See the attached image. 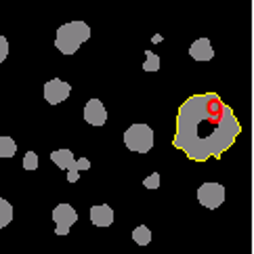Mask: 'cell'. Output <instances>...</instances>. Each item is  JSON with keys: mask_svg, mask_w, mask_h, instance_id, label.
<instances>
[{"mask_svg": "<svg viewBox=\"0 0 254 254\" xmlns=\"http://www.w3.org/2000/svg\"><path fill=\"white\" fill-rule=\"evenodd\" d=\"M240 130L242 126L233 110L219 95H193L179 110L175 147L185 151L189 160L206 162L229 149Z\"/></svg>", "mask_w": 254, "mask_h": 254, "instance_id": "obj_1", "label": "cell"}, {"mask_svg": "<svg viewBox=\"0 0 254 254\" xmlns=\"http://www.w3.org/2000/svg\"><path fill=\"white\" fill-rule=\"evenodd\" d=\"M197 199L202 206L214 210L225 202V187L221 183H204L197 189Z\"/></svg>", "mask_w": 254, "mask_h": 254, "instance_id": "obj_4", "label": "cell"}, {"mask_svg": "<svg viewBox=\"0 0 254 254\" xmlns=\"http://www.w3.org/2000/svg\"><path fill=\"white\" fill-rule=\"evenodd\" d=\"M8 57V40L4 36H0V63Z\"/></svg>", "mask_w": 254, "mask_h": 254, "instance_id": "obj_17", "label": "cell"}, {"mask_svg": "<svg viewBox=\"0 0 254 254\" xmlns=\"http://www.w3.org/2000/svg\"><path fill=\"white\" fill-rule=\"evenodd\" d=\"M88 38H90V28L84 21H69L65 25H59L55 47L63 55H74Z\"/></svg>", "mask_w": 254, "mask_h": 254, "instance_id": "obj_2", "label": "cell"}, {"mask_svg": "<svg viewBox=\"0 0 254 254\" xmlns=\"http://www.w3.org/2000/svg\"><path fill=\"white\" fill-rule=\"evenodd\" d=\"M143 185L147 189H158L160 187V172H153V175H149L147 179L143 181Z\"/></svg>", "mask_w": 254, "mask_h": 254, "instance_id": "obj_16", "label": "cell"}, {"mask_svg": "<svg viewBox=\"0 0 254 254\" xmlns=\"http://www.w3.org/2000/svg\"><path fill=\"white\" fill-rule=\"evenodd\" d=\"M132 240H134V244H139V246H147V244L151 242V231H149V227H145V225L137 227V229L132 231Z\"/></svg>", "mask_w": 254, "mask_h": 254, "instance_id": "obj_13", "label": "cell"}, {"mask_svg": "<svg viewBox=\"0 0 254 254\" xmlns=\"http://www.w3.org/2000/svg\"><path fill=\"white\" fill-rule=\"evenodd\" d=\"M17 153V143L11 137H0V158H13Z\"/></svg>", "mask_w": 254, "mask_h": 254, "instance_id": "obj_12", "label": "cell"}, {"mask_svg": "<svg viewBox=\"0 0 254 254\" xmlns=\"http://www.w3.org/2000/svg\"><path fill=\"white\" fill-rule=\"evenodd\" d=\"M23 168L25 170H36L38 168V153L36 151H28L23 156Z\"/></svg>", "mask_w": 254, "mask_h": 254, "instance_id": "obj_15", "label": "cell"}, {"mask_svg": "<svg viewBox=\"0 0 254 254\" xmlns=\"http://www.w3.org/2000/svg\"><path fill=\"white\" fill-rule=\"evenodd\" d=\"M90 221L95 227H110L114 223V210L107 204H99L90 208Z\"/></svg>", "mask_w": 254, "mask_h": 254, "instance_id": "obj_9", "label": "cell"}, {"mask_svg": "<svg viewBox=\"0 0 254 254\" xmlns=\"http://www.w3.org/2000/svg\"><path fill=\"white\" fill-rule=\"evenodd\" d=\"M53 221H55V233L57 235H67L69 227L78 221V212L71 208L69 204H59L55 210H53Z\"/></svg>", "mask_w": 254, "mask_h": 254, "instance_id": "obj_5", "label": "cell"}, {"mask_svg": "<svg viewBox=\"0 0 254 254\" xmlns=\"http://www.w3.org/2000/svg\"><path fill=\"white\" fill-rule=\"evenodd\" d=\"M51 160L55 162L59 168L67 170V181H69V183H76V181L80 179L78 170H76V158H74V153H71L69 149H57V151H53L51 153Z\"/></svg>", "mask_w": 254, "mask_h": 254, "instance_id": "obj_7", "label": "cell"}, {"mask_svg": "<svg viewBox=\"0 0 254 254\" xmlns=\"http://www.w3.org/2000/svg\"><path fill=\"white\" fill-rule=\"evenodd\" d=\"M124 143L130 151L147 153L153 147V130L147 124H132L130 128L124 132Z\"/></svg>", "mask_w": 254, "mask_h": 254, "instance_id": "obj_3", "label": "cell"}, {"mask_svg": "<svg viewBox=\"0 0 254 254\" xmlns=\"http://www.w3.org/2000/svg\"><path fill=\"white\" fill-rule=\"evenodd\" d=\"M84 120L90 126H103L105 124L107 112H105V107L99 99H90V101L84 105Z\"/></svg>", "mask_w": 254, "mask_h": 254, "instance_id": "obj_8", "label": "cell"}, {"mask_svg": "<svg viewBox=\"0 0 254 254\" xmlns=\"http://www.w3.org/2000/svg\"><path fill=\"white\" fill-rule=\"evenodd\" d=\"M69 93H71V86L59 78H53L44 84V99H47L51 105H59L61 101H65Z\"/></svg>", "mask_w": 254, "mask_h": 254, "instance_id": "obj_6", "label": "cell"}, {"mask_svg": "<svg viewBox=\"0 0 254 254\" xmlns=\"http://www.w3.org/2000/svg\"><path fill=\"white\" fill-rule=\"evenodd\" d=\"M143 69H145V71H158V69H160V57L156 55V53H151V51L145 53Z\"/></svg>", "mask_w": 254, "mask_h": 254, "instance_id": "obj_14", "label": "cell"}, {"mask_svg": "<svg viewBox=\"0 0 254 254\" xmlns=\"http://www.w3.org/2000/svg\"><path fill=\"white\" fill-rule=\"evenodd\" d=\"M189 55H191V59H195V61H210L214 57V49H212V44L208 38H199L191 44Z\"/></svg>", "mask_w": 254, "mask_h": 254, "instance_id": "obj_10", "label": "cell"}, {"mask_svg": "<svg viewBox=\"0 0 254 254\" xmlns=\"http://www.w3.org/2000/svg\"><path fill=\"white\" fill-rule=\"evenodd\" d=\"M13 221V206L6 202V199L0 197V229L8 227V223Z\"/></svg>", "mask_w": 254, "mask_h": 254, "instance_id": "obj_11", "label": "cell"}]
</instances>
